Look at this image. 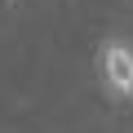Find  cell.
Here are the masks:
<instances>
[{
    "label": "cell",
    "mask_w": 133,
    "mask_h": 133,
    "mask_svg": "<svg viewBox=\"0 0 133 133\" xmlns=\"http://www.w3.org/2000/svg\"><path fill=\"white\" fill-rule=\"evenodd\" d=\"M98 84L120 98V102H133V40L124 36H107L98 44Z\"/></svg>",
    "instance_id": "obj_1"
}]
</instances>
